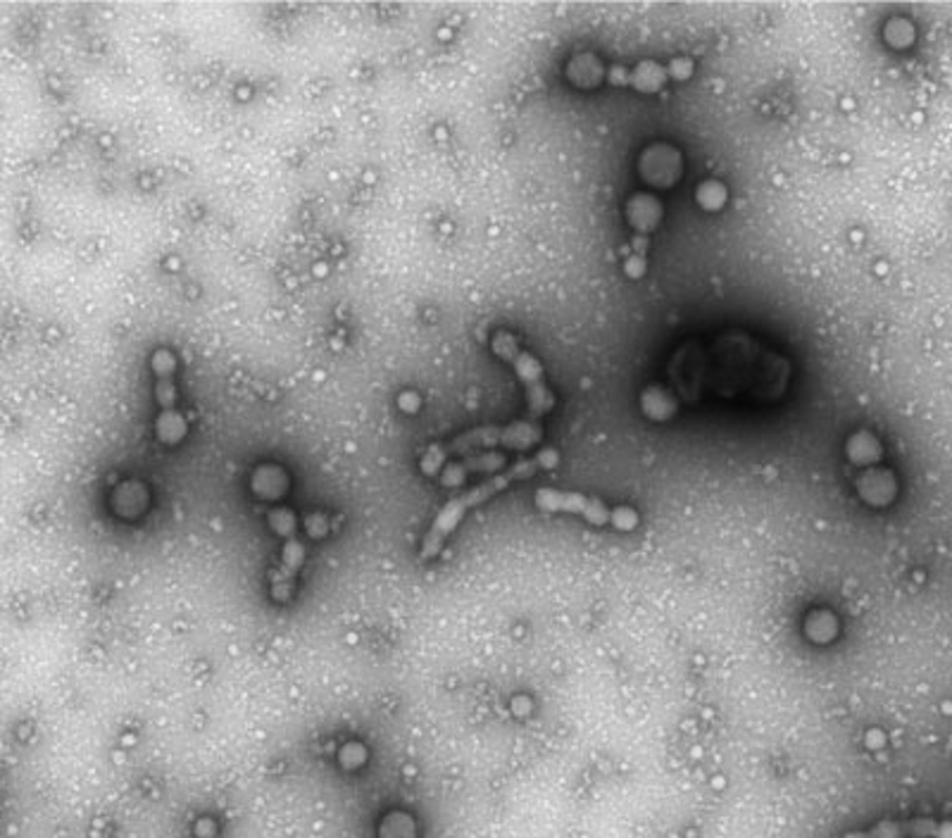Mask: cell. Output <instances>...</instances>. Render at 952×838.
<instances>
[{
    "instance_id": "obj_1",
    "label": "cell",
    "mask_w": 952,
    "mask_h": 838,
    "mask_svg": "<svg viewBox=\"0 0 952 838\" xmlns=\"http://www.w3.org/2000/svg\"><path fill=\"white\" fill-rule=\"evenodd\" d=\"M560 463V455L553 448L540 451L536 457H527V460H517L513 467H507L494 476H488L482 484H476L474 488L459 493V496L450 498L446 505L440 507V513L436 515L429 534L424 536L422 544V561H434V557L446 546L448 536L459 527V522L465 519V515L474 507H479L484 503H488L490 498H496L498 493H503L507 486L521 482V479H531V476L540 470H550Z\"/></svg>"
},
{
    "instance_id": "obj_2",
    "label": "cell",
    "mask_w": 952,
    "mask_h": 838,
    "mask_svg": "<svg viewBox=\"0 0 952 838\" xmlns=\"http://www.w3.org/2000/svg\"><path fill=\"white\" fill-rule=\"evenodd\" d=\"M540 438H544V430H540V426L534 422H513V424H505V426H498V424L476 426V430L459 434L457 438L446 443V446L429 448V453L419 460V467L424 474L436 476L438 470L443 467V463H446V460L453 455H467L474 451L486 453V451H496V448L529 451L536 446Z\"/></svg>"
},
{
    "instance_id": "obj_3",
    "label": "cell",
    "mask_w": 952,
    "mask_h": 838,
    "mask_svg": "<svg viewBox=\"0 0 952 838\" xmlns=\"http://www.w3.org/2000/svg\"><path fill=\"white\" fill-rule=\"evenodd\" d=\"M490 349H494V353L515 370L519 382L524 384V388H527V403H529L531 417L548 415L555 407V396L546 384L544 367H540L538 360L531 353L524 351L517 343V339L510 332H505V329L494 336V346Z\"/></svg>"
},
{
    "instance_id": "obj_4",
    "label": "cell",
    "mask_w": 952,
    "mask_h": 838,
    "mask_svg": "<svg viewBox=\"0 0 952 838\" xmlns=\"http://www.w3.org/2000/svg\"><path fill=\"white\" fill-rule=\"evenodd\" d=\"M151 367L155 374V401L160 405V415L155 422V434L165 446H176L189 432L186 420L176 410V386H174V355L168 349H158L151 357Z\"/></svg>"
},
{
    "instance_id": "obj_5",
    "label": "cell",
    "mask_w": 952,
    "mask_h": 838,
    "mask_svg": "<svg viewBox=\"0 0 952 838\" xmlns=\"http://www.w3.org/2000/svg\"><path fill=\"white\" fill-rule=\"evenodd\" d=\"M536 505L544 513H567V515H579L594 527H605L610 524L612 513L607 511V505L600 498L584 496L577 491H560V488H538L536 491Z\"/></svg>"
},
{
    "instance_id": "obj_6",
    "label": "cell",
    "mask_w": 952,
    "mask_h": 838,
    "mask_svg": "<svg viewBox=\"0 0 952 838\" xmlns=\"http://www.w3.org/2000/svg\"><path fill=\"white\" fill-rule=\"evenodd\" d=\"M638 170H641V176L646 179L648 184L667 189L671 184L679 182L681 176V155L677 148H671L667 143H658L648 148L644 153L641 162H638Z\"/></svg>"
},
{
    "instance_id": "obj_7",
    "label": "cell",
    "mask_w": 952,
    "mask_h": 838,
    "mask_svg": "<svg viewBox=\"0 0 952 838\" xmlns=\"http://www.w3.org/2000/svg\"><path fill=\"white\" fill-rule=\"evenodd\" d=\"M952 838V825L939 827L931 819L912 821H881V825L867 831H852L843 838Z\"/></svg>"
},
{
    "instance_id": "obj_8",
    "label": "cell",
    "mask_w": 952,
    "mask_h": 838,
    "mask_svg": "<svg viewBox=\"0 0 952 838\" xmlns=\"http://www.w3.org/2000/svg\"><path fill=\"white\" fill-rule=\"evenodd\" d=\"M505 465H507V457L503 453H496V451L476 453L465 460H457V463L446 465V470H443L438 476V482L443 486L453 488L463 484L472 474H498L500 470H505Z\"/></svg>"
},
{
    "instance_id": "obj_9",
    "label": "cell",
    "mask_w": 952,
    "mask_h": 838,
    "mask_svg": "<svg viewBox=\"0 0 952 838\" xmlns=\"http://www.w3.org/2000/svg\"><path fill=\"white\" fill-rule=\"evenodd\" d=\"M303 563H305V551L301 546V541L298 538H288L286 544H284V565H282V569H278V574L274 577V588H272L276 600L288 598L295 572L301 569Z\"/></svg>"
},
{
    "instance_id": "obj_10",
    "label": "cell",
    "mask_w": 952,
    "mask_h": 838,
    "mask_svg": "<svg viewBox=\"0 0 952 838\" xmlns=\"http://www.w3.org/2000/svg\"><path fill=\"white\" fill-rule=\"evenodd\" d=\"M858 491L864 503L869 505H889L895 496V482L891 472H867L864 476H860L858 482Z\"/></svg>"
},
{
    "instance_id": "obj_11",
    "label": "cell",
    "mask_w": 952,
    "mask_h": 838,
    "mask_svg": "<svg viewBox=\"0 0 952 838\" xmlns=\"http://www.w3.org/2000/svg\"><path fill=\"white\" fill-rule=\"evenodd\" d=\"M660 218H662V205L655 199H650V195H636V199L629 203V222L641 234H648L650 229H655Z\"/></svg>"
},
{
    "instance_id": "obj_12",
    "label": "cell",
    "mask_w": 952,
    "mask_h": 838,
    "mask_svg": "<svg viewBox=\"0 0 952 838\" xmlns=\"http://www.w3.org/2000/svg\"><path fill=\"white\" fill-rule=\"evenodd\" d=\"M845 453L850 457V463H855V465H872V463H877V460L881 457V446H879L877 438L872 434H869V432H858L855 436H852L848 441Z\"/></svg>"
},
{
    "instance_id": "obj_13",
    "label": "cell",
    "mask_w": 952,
    "mask_h": 838,
    "mask_svg": "<svg viewBox=\"0 0 952 838\" xmlns=\"http://www.w3.org/2000/svg\"><path fill=\"white\" fill-rule=\"evenodd\" d=\"M641 405H644V413H646L650 420H658V422L667 420V417L677 410L675 398H671L669 393H667V391H662L660 386H650V388H646L644 398H641Z\"/></svg>"
},
{
    "instance_id": "obj_14",
    "label": "cell",
    "mask_w": 952,
    "mask_h": 838,
    "mask_svg": "<svg viewBox=\"0 0 952 838\" xmlns=\"http://www.w3.org/2000/svg\"><path fill=\"white\" fill-rule=\"evenodd\" d=\"M600 64L594 58H577L569 64V77L574 84L579 87H594L600 81Z\"/></svg>"
},
{
    "instance_id": "obj_15",
    "label": "cell",
    "mask_w": 952,
    "mask_h": 838,
    "mask_svg": "<svg viewBox=\"0 0 952 838\" xmlns=\"http://www.w3.org/2000/svg\"><path fill=\"white\" fill-rule=\"evenodd\" d=\"M665 81V70L655 62H641L634 72V87L641 91H658Z\"/></svg>"
},
{
    "instance_id": "obj_16",
    "label": "cell",
    "mask_w": 952,
    "mask_h": 838,
    "mask_svg": "<svg viewBox=\"0 0 952 838\" xmlns=\"http://www.w3.org/2000/svg\"><path fill=\"white\" fill-rule=\"evenodd\" d=\"M725 201H727V189L717 182H705L698 189V203L705 210H719L721 205H725Z\"/></svg>"
},
{
    "instance_id": "obj_17",
    "label": "cell",
    "mask_w": 952,
    "mask_h": 838,
    "mask_svg": "<svg viewBox=\"0 0 952 838\" xmlns=\"http://www.w3.org/2000/svg\"><path fill=\"white\" fill-rule=\"evenodd\" d=\"M270 524H272V529H274L278 536H284V538H295V536H293V532H295V515H293L291 511H286V507H282V511H274V513L270 515Z\"/></svg>"
},
{
    "instance_id": "obj_18",
    "label": "cell",
    "mask_w": 952,
    "mask_h": 838,
    "mask_svg": "<svg viewBox=\"0 0 952 838\" xmlns=\"http://www.w3.org/2000/svg\"><path fill=\"white\" fill-rule=\"evenodd\" d=\"M610 522L621 532H631L638 524V515L631 511V507H617Z\"/></svg>"
},
{
    "instance_id": "obj_19",
    "label": "cell",
    "mask_w": 952,
    "mask_h": 838,
    "mask_svg": "<svg viewBox=\"0 0 952 838\" xmlns=\"http://www.w3.org/2000/svg\"><path fill=\"white\" fill-rule=\"evenodd\" d=\"M671 74H677L679 79H683V77L691 74V64H688V62H675V68H671Z\"/></svg>"
}]
</instances>
